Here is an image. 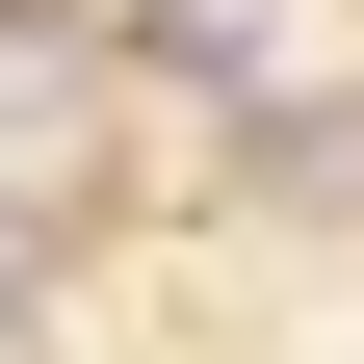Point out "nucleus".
Listing matches in <instances>:
<instances>
[{
	"instance_id": "1",
	"label": "nucleus",
	"mask_w": 364,
	"mask_h": 364,
	"mask_svg": "<svg viewBox=\"0 0 364 364\" xmlns=\"http://www.w3.org/2000/svg\"><path fill=\"white\" fill-rule=\"evenodd\" d=\"M287 0H105V78H182V105H287Z\"/></svg>"
},
{
	"instance_id": "2",
	"label": "nucleus",
	"mask_w": 364,
	"mask_h": 364,
	"mask_svg": "<svg viewBox=\"0 0 364 364\" xmlns=\"http://www.w3.org/2000/svg\"><path fill=\"white\" fill-rule=\"evenodd\" d=\"M78 78H105V26H53V0H0V130H53Z\"/></svg>"
},
{
	"instance_id": "3",
	"label": "nucleus",
	"mask_w": 364,
	"mask_h": 364,
	"mask_svg": "<svg viewBox=\"0 0 364 364\" xmlns=\"http://www.w3.org/2000/svg\"><path fill=\"white\" fill-rule=\"evenodd\" d=\"M53 312V182H0V338Z\"/></svg>"
}]
</instances>
